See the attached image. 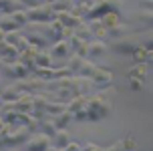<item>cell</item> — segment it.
<instances>
[{
    "instance_id": "cell-1",
    "label": "cell",
    "mask_w": 153,
    "mask_h": 151,
    "mask_svg": "<svg viewBox=\"0 0 153 151\" xmlns=\"http://www.w3.org/2000/svg\"><path fill=\"white\" fill-rule=\"evenodd\" d=\"M139 46H143L147 51H153V38L151 30H143V32H131L125 36L113 38L109 42V48L117 54H133Z\"/></svg>"
},
{
    "instance_id": "cell-2",
    "label": "cell",
    "mask_w": 153,
    "mask_h": 151,
    "mask_svg": "<svg viewBox=\"0 0 153 151\" xmlns=\"http://www.w3.org/2000/svg\"><path fill=\"white\" fill-rule=\"evenodd\" d=\"M123 0H89L87 20H101L107 14H121Z\"/></svg>"
},
{
    "instance_id": "cell-3",
    "label": "cell",
    "mask_w": 153,
    "mask_h": 151,
    "mask_svg": "<svg viewBox=\"0 0 153 151\" xmlns=\"http://www.w3.org/2000/svg\"><path fill=\"white\" fill-rule=\"evenodd\" d=\"M85 111H87V121H101L111 113V101H107V97L99 93L95 97H89Z\"/></svg>"
},
{
    "instance_id": "cell-4",
    "label": "cell",
    "mask_w": 153,
    "mask_h": 151,
    "mask_svg": "<svg viewBox=\"0 0 153 151\" xmlns=\"http://www.w3.org/2000/svg\"><path fill=\"white\" fill-rule=\"evenodd\" d=\"M24 14H26V20L28 22H53V20H56V12L51 8L48 2L36 4V6H30V8H24Z\"/></svg>"
},
{
    "instance_id": "cell-5",
    "label": "cell",
    "mask_w": 153,
    "mask_h": 151,
    "mask_svg": "<svg viewBox=\"0 0 153 151\" xmlns=\"http://www.w3.org/2000/svg\"><path fill=\"white\" fill-rule=\"evenodd\" d=\"M14 87L20 93H28V95H38V93H45L46 91V83L42 81V79H38V77H26V79H22V81H18V83H14Z\"/></svg>"
},
{
    "instance_id": "cell-6",
    "label": "cell",
    "mask_w": 153,
    "mask_h": 151,
    "mask_svg": "<svg viewBox=\"0 0 153 151\" xmlns=\"http://www.w3.org/2000/svg\"><path fill=\"white\" fill-rule=\"evenodd\" d=\"M0 77H8V79H16V81H22L26 77H30V71L24 67L20 60L14 62H4V67L0 71Z\"/></svg>"
},
{
    "instance_id": "cell-7",
    "label": "cell",
    "mask_w": 153,
    "mask_h": 151,
    "mask_svg": "<svg viewBox=\"0 0 153 151\" xmlns=\"http://www.w3.org/2000/svg\"><path fill=\"white\" fill-rule=\"evenodd\" d=\"M30 137V131L22 125H12L10 133L4 139V147H16V145H22L26 143V139Z\"/></svg>"
},
{
    "instance_id": "cell-8",
    "label": "cell",
    "mask_w": 153,
    "mask_h": 151,
    "mask_svg": "<svg viewBox=\"0 0 153 151\" xmlns=\"http://www.w3.org/2000/svg\"><path fill=\"white\" fill-rule=\"evenodd\" d=\"M51 147V137H46L45 133H30V137L26 139V147L24 151H46Z\"/></svg>"
},
{
    "instance_id": "cell-9",
    "label": "cell",
    "mask_w": 153,
    "mask_h": 151,
    "mask_svg": "<svg viewBox=\"0 0 153 151\" xmlns=\"http://www.w3.org/2000/svg\"><path fill=\"white\" fill-rule=\"evenodd\" d=\"M91 85L95 89H109V87L113 85V73H111L109 68L97 67L95 73H93V77H91Z\"/></svg>"
},
{
    "instance_id": "cell-10",
    "label": "cell",
    "mask_w": 153,
    "mask_h": 151,
    "mask_svg": "<svg viewBox=\"0 0 153 151\" xmlns=\"http://www.w3.org/2000/svg\"><path fill=\"white\" fill-rule=\"evenodd\" d=\"M48 57L53 60H67L71 57V48H69V42L67 40H56L53 45L48 46Z\"/></svg>"
},
{
    "instance_id": "cell-11",
    "label": "cell",
    "mask_w": 153,
    "mask_h": 151,
    "mask_svg": "<svg viewBox=\"0 0 153 151\" xmlns=\"http://www.w3.org/2000/svg\"><path fill=\"white\" fill-rule=\"evenodd\" d=\"M46 103H48L46 93L32 95V109H30V115L34 117V119H45V117H46Z\"/></svg>"
},
{
    "instance_id": "cell-12",
    "label": "cell",
    "mask_w": 153,
    "mask_h": 151,
    "mask_svg": "<svg viewBox=\"0 0 153 151\" xmlns=\"http://www.w3.org/2000/svg\"><path fill=\"white\" fill-rule=\"evenodd\" d=\"M4 40H6L8 45L14 46L18 53H22V51H26V48L30 46V45H28V40L22 36V32H20V30H12V32H6V34H4Z\"/></svg>"
},
{
    "instance_id": "cell-13",
    "label": "cell",
    "mask_w": 153,
    "mask_h": 151,
    "mask_svg": "<svg viewBox=\"0 0 153 151\" xmlns=\"http://www.w3.org/2000/svg\"><path fill=\"white\" fill-rule=\"evenodd\" d=\"M133 22L135 30H151L153 26V12L151 10H143V12H137V14H133Z\"/></svg>"
},
{
    "instance_id": "cell-14",
    "label": "cell",
    "mask_w": 153,
    "mask_h": 151,
    "mask_svg": "<svg viewBox=\"0 0 153 151\" xmlns=\"http://www.w3.org/2000/svg\"><path fill=\"white\" fill-rule=\"evenodd\" d=\"M107 51V45H105V40H99V38H93L91 42H87V60H95L103 57V53Z\"/></svg>"
},
{
    "instance_id": "cell-15",
    "label": "cell",
    "mask_w": 153,
    "mask_h": 151,
    "mask_svg": "<svg viewBox=\"0 0 153 151\" xmlns=\"http://www.w3.org/2000/svg\"><path fill=\"white\" fill-rule=\"evenodd\" d=\"M56 20H59V22H61L65 28H73V30H75L81 22H85V20H81V18H76L75 14H71V10H65V12H56Z\"/></svg>"
},
{
    "instance_id": "cell-16",
    "label": "cell",
    "mask_w": 153,
    "mask_h": 151,
    "mask_svg": "<svg viewBox=\"0 0 153 151\" xmlns=\"http://www.w3.org/2000/svg\"><path fill=\"white\" fill-rule=\"evenodd\" d=\"M18 54L20 53L12 45H8L6 40L0 42V59L4 60V62H14V60H18Z\"/></svg>"
},
{
    "instance_id": "cell-17",
    "label": "cell",
    "mask_w": 153,
    "mask_h": 151,
    "mask_svg": "<svg viewBox=\"0 0 153 151\" xmlns=\"http://www.w3.org/2000/svg\"><path fill=\"white\" fill-rule=\"evenodd\" d=\"M69 143H71V135H69L67 129H59V131L51 137V145L56 147V149H65Z\"/></svg>"
},
{
    "instance_id": "cell-18",
    "label": "cell",
    "mask_w": 153,
    "mask_h": 151,
    "mask_svg": "<svg viewBox=\"0 0 153 151\" xmlns=\"http://www.w3.org/2000/svg\"><path fill=\"white\" fill-rule=\"evenodd\" d=\"M36 53H38V48L28 46L26 51H22V53L18 54V60H20V62H22V65L28 68L30 73H32V68H34V59H36Z\"/></svg>"
},
{
    "instance_id": "cell-19",
    "label": "cell",
    "mask_w": 153,
    "mask_h": 151,
    "mask_svg": "<svg viewBox=\"0 0 153 151\" xmlns=\"http://www.w3.org/2000/svg\"><path fill=\"white\" fill-rule=\"evenodd\" d=\"M24 4L20 0H0V14H12L16 10H24Z\"/></svg>"
},
{
    "instance_id": "cell-20",
    "label": "cell",
    "mask_w": 153,
    "mask_h": 151,
    "mask_svg": "<svg viewBox=\"0 0 153 151\" xmlns=\"http://www.w3.org/2000/svg\"><path fill=\"white\" fill-rule=\"evenodd\" d=\"M48 38H51V42L65 40V26L59 20H53V22L48 24Z\"/></svg>"
},
{
    "instance_id": "cell-21",
    "label": "cell",
    "mask_w": 153,
    "mask_h": 151,
    "mask_svg": "<svg viewBox=\"0 0 153 151\" xmlns=\"http://www.w3.org/2000/svg\"><path fill=\"white\" fill-rule=\"evenodd\" d=\"M51 119H53L54 129L59 131V129H67V125H69L71 121H73V115H71L69 109H65V111H61L59 115H54V117H51Z\"/></svg>"
},
{
    "instance_id": "cell-22",
    "label": "cell",
    "mask_w": 153,
    "mask_h": 151,
    "mask_svg": "<svg viewBox=\"0 0 153 151\" xmlns=\"http://www.w3.org/2000/svg\"><path fill=\"white\" fill-rule=\"evenodd\" d=\"M87 101H89V97H87V95H76L75 99H71L69 103H67V109L71 111V115H75V113L83 111L85 107H87Z\"/></svg>"
},
{
    "instance_id": "cell-23",
    "label": "cell",
    "mask_w": 153,
    "mask_h": 151,
    "mask_svg": "<svg viewBox=\"0 0 153 151\" xmlns=\"http://www.w3.org/2000/svg\"><path fill=\"white\" fill-rule=\"evenodd\" d=\"M20 95H22V93L16 89L14 85H8L6 89L0 91V99H2V103H14V101L20 99Z\"/></svg>"
},
{
    "instance_id": "cell-24",
    "label": "cell",
    "mask_w": 153,
    "mask_h": 151,
    "mask_svg": "<svg viewBox=\"0 0 153 151\" xmlns=\"http://www.w3.org/2000/svg\"><path fill=\"white\" fill-rule=\"evenodd\" d=\"M147 77V65L145 62H137L127 71V79H137V81H145Z\"/></svg>"
},
{
    "instance_id": "cell-25",
    "label": "cell",
    "mask_w": 153,
    "mask_h": 151,
    "mask_svg": "<svg viewBox=\"0 0 153 151\" xmlns=\"http://www.w3.org/2000/svg\"><path fill=\"white\" fill-rule=\"evenodd\" d=\"M73 34H75L76 38H81L83 42H91L93 40V30H91V26H89L87 22H81L75 30H73Z\"/></svg>"
},
{
    "instance_id": "cell-26",
    "label": "cell",
    "mask_w": 153,
    "mask_h": 151,
    "mask_svg": "<svg viewBox=\"0 0 153 151\" xmlns=\"http://www.w3.org/2000/svg\"><path fill=\"white\" fill-rule=\"evenodd\" d=\"M83 60H85L83 57L71 53V57L67 59V62H65V67L71 71V75H76V73H79V68H81V65H83Z\"/></svg>"
},
{
    "instance_id": "cell-27",
    "label": "cell",
    "mask_w": 153,
    "mask_h": 151,
    "mask_svg": "<svg viewBox=\"0 0 153 151\" xmlns=\"http://www.w3.org/2000/svg\"><path fill=\"white\" fill-rule=\"evenodd\" d=\"M0 30H2L4 34H6V32H12V30H18L14 18L10 14H0Z\"/></svg>"
},
{
    "instance_id": "cell-28",
    "label": "cell",
    "mask_w": 153,
    "mask_h": 151,
    "mask_svg": "<svg viewBox=\"0 0 153 151\" xmlns=\"http://www.w3.org/2000/svg\"><path fill=\"white\" fill-rule=\"evenodd\" d=\"M38 131L40 133H45L46 137H53L54 133H56V129H54V125H53V119L48 117V119H38Z\"/></svg>"
},
{
    "instance_id": "cell-29",
    "label": "cell",
    "mask_w": 153,
    "mask_h": 151,
    "mask_svg": "<svg viewBox=\"0 0 153 151\" xmlns=\"http://www.w3.org/2000/svg\"><path fill=\"white\" fill-rule=\"evenodd\" d=\"M95 68H97V65H95L93 60H87V59H85L76 75H79V77H85V79H91V77H93V73H95Z\"/></svg>"
},
{
    "instance_id": "cell-30",
    "label": "cell",
    "mask_w": 153,
    "mask_h": 151,
    "mask_svg": "<svg viewBox=\"0 0 153 151\" xmlns=\"http://www.w3.org/2000/svg\"><path fill=\"white\" fill-rule=\"evenodd\" d=\"M131 57H133V60H135V65H137V62H145V65H149V60H151V51H147V48H143V46H139Z\"/></svg>"
},
{
    "instance_id": "cell-31",
    "label": "cell",
    "mask_w": 153,
    "mask_h": 151,
    "mask_svg": "<svg viewBox=\"0 0 153 151\" xmlns=\"http://www.w3.org/2000/svg\"><path fill=\"white\" fill-rule=\"evenodd\" d=\"M67 105L65 103H56V101H48L46 103V117H54V115H59L61 111H65Z\"/></svg>"
},
{
    "instance_id": "cell-32",
    "label": "cell",
    "mask_w": 153,
    "mask_h": 151,
    "mask_svg": "<svg viewBox=\"0 0 153 151\" xmlns=\"http://www.w3.org/2000/svg\"><path fill=\"white\" fill-rule=\"evenodd\" d=\"M53 65V59L48 57L46 51H38L36 59H34V67H51Z\"/></svg>"
},
{
    "instance_id": "cell-33",
    "label": "cell",
    "mask_w": 153,
    "mask_h": 151,
    "mask_svg": "<svg viewBox=\"0 0 153 151\" xmlns=\"http://www.w3.org/2000/svg\"><path fill=\"white\" fill-rule=\"evenodd\" d=\"M75 4V0H54L51 8H53L54 12H65V10H71V6Z\"/></svg>"
},
{
    "instance_id": "cell-34",
    "label": "cell",
    "mask_w": 153,
    "mask_h": 151,
    "mask_svg": "<svg viewBox=\"0 0 153 151\" xmlns=\"http://www.w3.org/2000/svg\"><path fill=\"white\" fill-rule=\"evenodd\" d=\"M12 18H14V22H16V26H18V30H22V26H26V14H24V10H16V12H12Z\"/></svg>"
},
{
    "instance_id": "cell-35",
    "label": "cell",
    "mask_w": 153,
    "mask_h": 151,
    "mask_svg": "<svg viewBox=\"0 0 153 151\" xmlns=\"http://www.w3.org/2000/svg\"><path fill=\"white\" fill-rule=\"evenodd\" d=\"M129 87H131V91H135V93H141V91L145 89L143 81H137V79H129Z\"/></svg>"
},
{
    "instance_id": "cell-36",
    "label": "cell",
    "mask_w": 153,
    "mask_h": 151,
    "mask_svg": "<svg viewBox=\"0 0 153 151\" xmlns=\"http://www.w3.org/2000/svg\"><path fill=\"white\" fill-rule=\"evenodd\" d=\"M105 151H127V149H125V143H123V139H119V141H117L115 145H111V147H109V149H105Z\"/></svg>"
},
{
    "instance_id": "cell-37",
    "label": "cell",
    "mask_w": 153,
    "mask_h": 151,
    "mask_svg": "<svg viewBox=\"0 0 153 151\" xmlns=\"http://www.w3.org/2000/svg\"><path fill=\"white\" fill-rule=\"evenodd\" d=\"M73 119H75V121H87V111L83 109V111L75 113V115H73Z\"/></svg>"
},
{
    "instance_id": "cell-38",
    "label": "cell",
    "mask_w": 153,
    "mask_h": 151,
    "mask_svg": "<svg viewBox=\"0 0 153 151\" xmlns=\"http://www.w3.org/2000/svg\"><path fill=\"white\" fill-rule=\"evenodd\" d=\"M65 151H81V145L75 143V141H71V143L65 147Z\"/></svg>"
},
{
    "instance_id": "cell-39",
    "label": "cell",
    "mask_w": 153,
    "mask_h": 151,
    "mask_svg": "<svg viewBox=\"0 0 153 151\" xmlns=\"http://www.w3.org/2000/svg\"><path fill=\"white\" fill-rule=\"evenodd\" d=\"M141 4H143L145 10H151V0H141Z\"/></svg>"
},
{
    "instance_id": "cell-40",
    "label": "cell",
    "mask_w": 153,
    "mask_h": 151,
    "mask_svg": "<svg viewBox=\"0 0 153 151\" xmlns=\"http://www.w3.org/2000/svg\"><path fill=\"white\" fill-rule=\"evenodd\" d=\"M4 125H6V123H4V121L0 119V131H2V129H4Z\"/></svg>"
},
{
    "instance_id": "cell-41",
    "label": "cell",
    "mask_w": 153,
    "mask_h": 151,
    "mask_svg": "<svg viewBox=\"0 0 153 151\" xmlns=\"http://www.w3.org/2000/svg\"><path fill=\"white\" fill-rule=\"evenodd\" d=\"M2 40H4V32L0 30V42H2Z\"/></svg>"
},
{
    "instance_id": "cell-42",
    "label": "cell",
    "mask_w": 153,
    "mask_h": 151,
    "mask_svg": "<svg viewBox=\"0 0 153 151\" xmlns=\"http://www.w3.org/2000/svg\"><path fill=\"white\" fill-rule=\"evenodd\" d=\"M2 67H4V60L0 59V71H2Z\"/></svg>"
},
{
    "instance_id": "cell-43",
    "label": "cell",
    "mask_w": 153,
    "mask_h": 151,
    "mask_svg": "<svg viewBox=\"0 0 153 151\" xmlns=\"http://www.w3.org/2000/svg\"><path fill=\"white\" fill-rule=\"evenodd\" d=\"M53 2H54V0H48V4H53Z\"/></svg>"
},
{
    "instance_id": "cell-44",
    "label": "cell",
    "mask_w": 153,
    "mask_h": 151,
    "mask_svg": "<svg viewBox=\"0 0 153 151\" xmlns=\"http://www.w3.org/2000/svg\"><path fill=\"white\" fill-rule=\"evenodd\" d=\"M2 105H4V103H2V99H0V107H2Z\"/></svg>"
},
{
    "instance_id": "cell-45",
    "label": "cell",
    "mask_w": 153,
    "mask_h": 151,
    "mask_svg": "<svg viewBox=\"0 0 153 151\" xmlns=\"http://www.w3.org/2000/svg\"><path fill=\"white\" fill-rule=\"evenodd\" d=\"M59 151H65V149H59Z\"/></svg>"
},
{
    "instance_id": "cell-46",
    "label": "cell",
    "mask_w": 153,
    "mask_h": 151,
    "mask_svg": "<svg viewBox=\"0 0 153 151\" xmlns=\"http://www.w3.org/2000/svg\"><path fill=\"white\" fill-rule=\"evenodd\" d=\"M0 111H2V107H0Z\"/></svg>"
}]
</instances>
